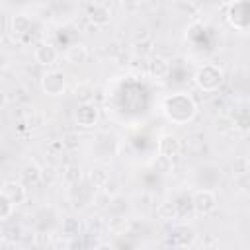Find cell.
<instances>
[{"instance_id": "obj_1", "label": "cell", "mask_w": 250, "mask_h": 250, "mask_svg": "<svg viewBox=\"0 0 250 250\" xmlns=\"http://www.w3.org/2000/svg\"><path fill=\"white\" fill-rule=\"evenodd\" d=\"M162 113L168 121L176 125H186L197 115V104L189 94L176 92L162 100Z\"/></svg>"}, {"instance_id": "obj_2", "label": "cell", "mask_w": 250, "mask_h": 250, "mask_svg": "<svg viewBox=\"0 0 250 250\" xmlns=\"http://www.w3.org/2000/svg\"><path fill=\"white\" fill-rule=\"evenodd\" d=\"M223 78H225V72L219 64H213V62H205L201 64L195 74H193V80L197 84L199 90L203 92H215L219 90V86L223 84Z\"/></svg>"}, {"instance_id": "obj_3", "label": "cell", "mask_w": 250, "mask_h": 250, "mask_svg": "<svg viewBox=\"0 0 250 250\" xmlns=\"http://www.w3.org/2000/svg\"><path fill=\"white\" fill-rule=\"evenodd\" d=\"M41 90L47 94V96H61L64 90H66V76L62 70H57V68H51L47 70L43 76H41Z\"/></svg>"}, {"instance_id": "obj_4", "label": "cell", "mask_w": 250, "mask_h": 250, "mask_svg": "<svg viewBox=\"0 0 250 250\" xmlns=\"http://www.w3.org/2000/svg\"><path fill=\"white\" fill-rule=\"evenodd\" d=\"M191 207L197 215H209L217 209V195L211 188L195 189L191 195Z\"/></svg>"}, {"instance_id": "obj_5", "label": "cell", "mask_w": 250, "mask_h": 250, "mask_svg": "<svg viewBox=\"0 0 250 250\" xmlns=\"http://www.w3.org/2000/svg\"><path fill=\"white\" fill-rule=\"evenodd\" d=\"M74 121L78 127L82 129H92L98 125L100 121V109L92 104V102H86V104H78L76 111H74Z\"/></svg>"}, {"instance_id": "obj_6", "label": "cell", "mask_w": 250, "mask_h": 250, "mask_svg": "<svg viewBox=\"0 0 250 250\" xmlns=\"http://www.w3.org/2000/svg\"><path fill=\"white\" fill-rule=\"evenodd\" d=\"M227 20H229V23H230L234 29L246 31V27H248V6H246V0H236V2H232L230 8H229Z\"/></svg>"}, {"instance_id": "obj_7", "label": "cell", "mask_w": 250, "mask_h": 250, "mask_svg": "<svg viewBox=\"0 0 250 250\" xmlns=\"http://www.w3.org/2000/svg\"><path fill=\"white\" fill-rule=\"evenodd\" d=\"M156 148H158V154H160L162 158L174 160V158L182 152V143H180V139H178L176 135L164 133V135H160V139H158V143H156Z\"/></svg>"}, {"instance_id": "obj_8", "label": "cell", "mask_w": 250, "mask_h": 250, "mask_svg": "<svg viewBox=\"0 0 250 250\" xmlns=\"http://www.w3.org/2000/svg\"><path fill=\"white\" fill-rule=\"evenodd\" d=\"M0 191L14 203V207L25 203V199H27V189H25V186H23L21 182H18V180L4 182V186L0 188Z\"/></svg>"}, {"instance_id": "obj_9", "label": "cell", "mask_w": 250, "mask_h": 250, "mask_svg": "<svg viewBox=\"0 0 250 250\" xmlns=\"http://www.w3.org/2000/svg\"><path fill=\"white\" fill-rule=\"evenodd\" d=\"M33 59H35V62L39 64V66H53L55 62H57V59H59V51L55 49V45L53 43H39L37 47H35V51H33Z\"/></svg>"}, {"instance_id": "obj_10", "label": "cell", "mask_w": 250, "mask_h": 250, "mask_svg": "<svg viewBox=\"0 0 250 250\" xmlns=\"http://www.w3.org/2000/svg\"><path fill=\"white\" fill-rule=\"evenodd\" d=\"M195 240V230L186 225H178L170 230V244L172 246H189Z\"/></svg>"}, {"instance_id": "obj_11", "label": "cell", "mask_w": 250, "mask_h": 250, "mask_svg": "<svg viewBox=\"0 0 250 250\" xmlns=\"http://www.w3.org/2000/svg\"><path fill=\"white\" fill-rule=\"evenodd\" d=\"M88 20L94 23V25H107L109 20H111V12L109 8H105L104 4H92L88 8Z\"/></svg>"}, {"instance_id": "obj_12", "label": "cell", "mask_w": 250, "mask_h": 250, "mask_svg": "<svg viewBox=\"0 0 250 250\" xmlns=\"http://www.w3.org/2000/svg\"><path fill=\"white\" fill-rule=\"evenodd\" d=\"M64 59H66L68 62H72V64H82V62H86V61H88V49H86V45H84V43H72V45L66 49Z\"/></svg>"}, {"instance_id": "obj_13", "label": "cell", "mask_w": 250, "mask_h": 250, "mask_svg": "<svg viewBox=\"0 0 250 250\" xmlns=\"http://www.w3.org/2000/svg\"><path fill=\"white\" fill-rule=\"evenodd\" d=\"M178 215H180V211H178V205L174 201H162V203L156 205V217L160 221L172 223V221L178 219Z\"/></svg>"}, {"instance_id": "obj_14", "label": "cell", "mask_w": 250, "mask_h": 250, "mask_svg": "<svg viewBox=\"0 0 250 250\" xmlns=\"http://www.w3.org/2000/svg\"><path fill=\"white\" fill-rule=\"evenodd\" d=\"M31 27H33V21L27 14H16L12 18V31L16 35H27L31 31Z\"/></svg>"}, {"instance_id": "obj_15", "label": "cell", "mask_w": 250, "mask_h": 250, "mask_svg": "<svg viewBox=\"0 0 250 250\" xmlns=\"http://www.w3.org/2000/svg\"><path fill=\"white\" fill-rule=\"evenodd\" d=\"M80 230H82V225H80L78 219H74V217L62 219V223H61V232H62L64 238H68V240L78 238V236H80Z\"/></svg>"}, {"instance_id": "obj_16", "label": "cell", "mask_w": 250, "mask_h": 250, "mask_svg": "<svg viewBox=\"0 0 250 250\" xmlns=\"http://www.w3.org/2000/svg\"><path fill=\"white\" fill-rule=\"evenodd\" d=\"M72 96L78 100V104L92 102V100H94V86H92V84H88V82H80V84H76V86H74Z\"/></svg>"}, {"instance_id": "obj_17", "label": "cell", "mask_w": 250, "mask_h": 250, "mask_svg": "<svg viewBox=\"0 0 250 250\" xmlns=\"http://www.w3.org/2000/svg\"><path fill=\"white\" fill-rule=\"evenodd\" d=\"M150 70H152V74L156 78H164L170 72V62L166 59H162V57H154L152 62H150Z\"/></svg>"}, {"instance_id": "obj_18", "label": "cell", "mask_w": 250, "mask_h": 250, "mask_svg": "<svg viewBox=\"0 0 250 250\" xmlns=\"http://www.w3.org/2000/svg\"><path fill=\"white\" fill-rule=\"evenodd\" d=\"M90 180H92L94 188H104V186H105V182L109 180V174L105 172V168H92Z\"/></svg>"}, {"instance_id": "obj_19", "label": "cell", "mask_w": 250, "mask_h": 250, "mask_svg": "<svg viewBox=\"0 0 250 250\" xmlns=\"http://www.w3.org/2000/svg\"><path fill=\"white\" fill-rule=\"evenodd\" d=\"M12 213H14V203L0 191V221H6V219H10L12 217Z\"/></svg>"}, {"instance_id": "obj_20", "label": "cell", "mask_w": 250, "mask_h": 250, "mask_svg": "<svg viewBox=\"0 0 250 250\" xmlns=\"http://www.w3.org/2000/svg\"><path fill=\"white\" fill-rule=\"evenodd\" d=\"M23 178L27 180V182H31V184H35L39 178H41V168L35 164V162H31V164H27L25 168H23Z\"/></svg>"}, {"instance_id": "obj_21", "label": "cell", "mask_w": 250, "mask_h": 250, "mask_svg": "<svg viewBox=\"0 0 250 250\" xmlns=\"http://www.w3.org/2000/svg\"><path fill=\"white\" fill-rule=\"evenodd\" d=\"M215 123H217V129H219L221 133H229V131H232L234 125H236V121H234L230 115H221Z\"/></svg>"}, {"instance_id": "obj_22", "label": "cell", "mask_w": 250, "mask_h": 250, "mask_svg": "<svg viewBox=\"0 0 250 250\" xmlns=\"http://www.w3.org/2000/svg\"><path fill=\"white\" fill-rule=\"evenodd\" d=\"M80 168L78 166H68L66 168V172H64V180L68 182V184H78V180H80Z\"/></svg>"}, {"instance_id": "obj_23", "label": "cell", "mask_w": 250, "mask_h": 250, "mask_svg": "<svg viewBox=\"0 0 250 250\" xmlns=\"http://www.w3.org/2000/svg\"><path fill=\"white\" fill-rule=\"evenodd\" d=\"M21 236V227L20 225H10L4 229V238L6 240H18Z\"/></svg>"}, {"instance_id": "obj_24", "label": "cell", "mask_w": 250, "mask_h": 250, "mask_svg": "<svg viewBox=\"0 0 250 250\" xmlns=\"http://www.w3.org/2000/svg\"><path fill=\"white\" fill-rule=\"evenodd\" d=\"M232 168H234V176H236V174H244V172H248V158H246V156L236 158L234 164H232Z\"/></svg>"}, {"instance_id": "obj_25", "label": "cell", "mask_w": 250, "mask_h": 250, "mask_svg": "<svg viewBox=\"0 0 250 250\" xmlns=\"http://www.w3.org/2000/svg\"><path fill=\"white\" fill-rule=\"evenodd\" d=\"M234 186H238L240 191H246V188H248V172L236 174V176H234Z\"/></svg>"}, {"instance_id": "obj_26", "label": "cell", "mask_w": 250, "mask_h": 250, "mask_svg": "<svg viewBox=\"0 0 250 250\" xmlns=\"http://www.w3.org/2000/svg\"><path fill=\"white\" fill-rule=\"evenodd\" d=\"M2 105H6V94L0 90V107H2Z\"/></svg>"}]
</instances>
